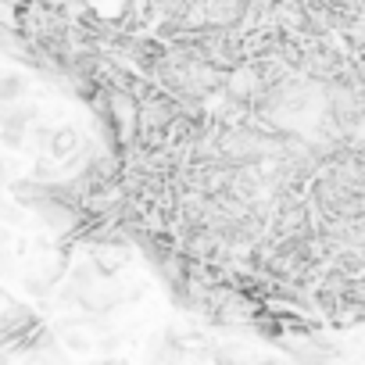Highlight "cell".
<instances>
[{
    "label": "cell",
    "mask_w": 365,
    "mask_h": 365,
    "mask_svg": "<svg viewBox=\"0 0 365 365\" xmlns=\"http://www.w3.org/2000/svg\"><path fill=\"white\" fill-rule=\"evenodd\" d=\"M47 150H51V158H58V161L65 158V161H68V158L79 150V133H76L72 125H61V129H54V133L47 136Z\"/></svg>",
    "instance_id": "obj_1"
}]
</instances>
